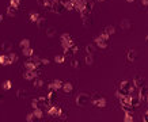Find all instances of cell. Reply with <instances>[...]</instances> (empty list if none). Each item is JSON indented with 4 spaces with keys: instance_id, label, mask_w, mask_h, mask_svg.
Returning <instances> with one entry per match:
<instances>
[{
    "instance_id": "cell-21",
    "label": "cell",
    "mask_w": 148,
    "mask_h": 122,
    "mask_svg": "<svg viewBox=\"0 0 148 122\" xmlns=\"http://www.w3.org/2000/svg\"><path fill=\"white\" fill-rule=\"evenodd\" d=\"M106 30H107V33H109V34H113V33H114V27H107Z\"/></svg>"
},
{
    "instance_id": "cell-18",
    "label": "cell",
    "mask_w": 148,
    "mask_h": 122,
    "mask_svg": "<svg viewBox=\"0 0 148 122\" xmlns=\"http://www.w3.org/2000/svg\"><path fill=\"white\" fill-rule=\"evenodd\" d=\"M64 6H65L67 10H72L73 8V3H64Z\"/></svg>"
},
{
    "instance_id": "cell-30",
    "label": "cell",
    "mask_w": 148,
    "mask_h": 122,
    "mask_svg": "<svg viewBox=\"0 0 148 122\" xmlns=\"http://www.w3.org/2000/svg\"><path fill=\"white\" fill-rule=\"evenodd\" d=\"M143 4H145V6H148V0H143Z\"/></svg>"
},
{
    "instance_id": "cell-2",
    "label": "cell",
    "mask_w": 148,
    "mask_h": 122,
    "mask_svg": "<svg viewBox=\"0 0 148 122\" xmlns=\"http://www.w3.org/2000/svg\"><path fill=\"white\" fill-rule=\"evenodd\" d=\"M48 113H49V115H52V117H57V115L61 114V110H60V108L57 107V106H53V107L49 108Z\"/></svg>"
},
{
    "instance_id": "cell-25",
    "label": "cell",
    "mask_w": 148,
    "mask_h": 122,
    "mask_svg": "<svg viewBox=\"0 0 148 122\" xmlns=\"http://www.w3.org/2000/svg\"><path fill=\"white\" fill-rule=\"evenodd\" d=\"M41 62H42L43 65H48L49 64V60H41Z\"/></svg>"
},
{
    "instance_id": "cell-32",
    "label": "cell",
    "mask_w": 148,
    "mask_h": 122,
    "mask_svg": "<svg viewBox=\"0 0 148 122\" xmlns=\"http://www.w3.org/2000/svg\"><path fill=\"white\" fill-rule=\"evenodd\" d=\"M0 100H3V96H0Z\"/></svg>"
},
{
    "instance_id": "cell-15",
    "label": "cell",
    "mask_w": 148,
    "mask_h": 122,
    "mask_svg": "<svg viewBox=\"0 0 148 122\" xmlns=\"http://www.w3.org/2000/svg\"><path fill=\"white\" fill-rule=\"evenodd\" d=\"M11 7H14V8H18L19 7V0H11Z\"/></svg>"
},
{
    "instance_id": "cell-3",
    "label": "cell",
    "mask_w": 148,
    "mask_h": 122,
    "mask_svg": "<svg viewBox=\"0 0 148 122\" xmlns=\"http://www.w3.org/2000/svg\"><path fill=\"white\" fill-rule=\"evenodd\" d=\"M63 87V83L60 80H55L52 84H49V88L50 90H59V88Z\"/></svg>"
},
{
    "instance_id": "cell-22",
    "label": "cell",
    "mask_w": 148,
    "mask_h": 122,
    "mask_svg": "<svg viewBox=\"0 0 148 122\" xmlns=\"http://www.w3.org/2000/svg\"><path fill=\"white\" fill-rule=\"evenodd\" d=\"M34 119V114H29L27 115V121H33Z\"/></svg>"
},
{
    "instance_id": "cell-6",
    "label": "cell",
    "mask_w": 148,
    "mask_h": 122,
    "mask_svg": "<svg viewBox=\"0 0 148 122\" xmlns=\"http://www.w3.org/2000/svg\"><path fill=\"white\" fill-rule=\"evenodd\" d=\"M2 87H3V90H6V91L11 90V87H12V83H11V80H6L4 83L2 84Z\"/></svg>"
},
{
    "instance_id": "cell-24",
    "label": "cell",
    "mask_w": 148,
    "mask_h": 122,
    "mask_svg": "<svg viewBox=\"0 0 148 122\" xmlns=\"http://www.w3.org/2000/svg\"><path fill=\"white\" fill-rule=\"evenodd\" d=\"M53 34H55V31H53V29H50V30H49V33H48V35H49V37H52Z\"/></svg>"
},
{
    "instance_id": "cell-28",
    "label": "cell",
    "mask_w": 148,
    "mask_h": 122,
    "mask_svg": "<svg viewBox=\"0 0 148 122\" xmlns=\"http://www.w3.org/2000/svg\"><path fill=\"white\" fill-rule=\"evenodd\" d=\"M72 65H73L75 68H78V61H73V62H72Z\"/></svg>"
},
{
    "instance_id": "cell-29",
    "label": "cell",
    "mask_w": 148,
    "mask_h": 122,
    "mask_svg": "<svg viewBox=\"0 0 148 122\" xmlns=\"http://www.w3.org/2000/svg\"><path fill=\"white\" fill-rule=\"evenodd\" d=\"M45 3V0H38V4H43Z\"/></svg>"
},
{
    "instance_id": "cell-16",
    "label": "cell",
    "mask_w": 148,
    "mask_h": 122,
    "mask_svg": "<svg viewBox=\"0 0 148 122\" xmlns=\"http://www.w3.org/2000/svg\"><path fill=\"white\" fill-rule=\"evenodd\" d=\"M34 85H35V87H42V85H43V81H42V80H35V81H34Z\"/></svg>"
},
{
    "instance_id": "cell-31",
    "label": "cell",
    "mask_w": 148,
    "mask_h": 122,
    "mask_svg": "<svg viewBox=\"0 0 148 122\" xmlns=\"http://www.w3.org/2000/svg\"><path fill=\"white\" fill-rule=\"evenodd\" d=\"M2 22H3V15L0 14V23H2Z\"/></svg>"
},
{
    "instance_id": "cell-23",
    "label": "cell",
    "mask_w": 148,
    "mask_h": 122,
    "mask_svg": "<svg viewBox=\"0 0 148 122\" xmlns=\"http://www.w3.org/2000/svg\"><path fill=\"white\" fill-rule=\"evenodd\" d=\"M86 61H87V64H91V62H92V58H91V57H87Z\"/></svg>"
},
{
    "instance_id": "cell-1",
    "label": "cell",
    "mask_w": 148,
    "mask_h": 122,
    "mask_svg": "<svg viewBox=\"0 0 148 122\" xmlns=\"http://www.w3.org/2000/svg\"><path fill=\"white\" fill-rule=\"evenodd\" d=\"M76 102H78L79 106H84V104H87V102H88V96H87L86 94H82V95H79V96H78Z\"/></svg>"
},
{
    "instance_id": "cell-11",
    "label": "cell",
    "mask_w": 148,
    "mask_h": 122,
    "mask_svg": "<svg viewBox=\"0 0 148 122\" xmlns=\"http://www.w3.org/2000/svg\"><path fill=\"white\" fill-rule=\"evenodd\" d=\"M7 15H8V16H14V15H15V8L10 6V7L7 8Z\"/></svg>"
},
{
    "instance_id": "cell-27",
    "label": "cell",
    "mask_w": 148,
    "mask_h": 122,
    "mask_svg": "<svg viewBox=\"0 0 148 122\" xmlns=\"http://www.w3.org/2000/svg\"><path fill=\"white\" fill-rule=\"evenodd\" d=\"M132 58H134V53H132V50H130V54H129V60H132Z\"/></svg>"
},
{
    "instance_id": "cell-33",
    "label": "cell",
    "mask_w": 148,
    "mask_h": 122,
    "mask_svg": "<svg viewBox=\"0 0 148 122\" xmlns=\"http://www.w3.org/2000/svg\"><path fill=\"white\" fill-rule=\"evenodd\" d=\"M128 2H133V0H128Z\"/></svg>"
},
{
    "instance_id": "cell-14",
    "label": "cell",
    "mask_w": 148,
    "mask_h": 122,
    "mask_svg": "<svg viewBox=\"0 0 148 122\" xmlns=\"http://www.w3.org/2000/svg\"><path fill=\"white\" fill-rule=\"evenodd\" d=\"M55 60H56V62H59V64H63L64 62V56H56Z\"/></svg>"
},
{
    "instance_id": "cell-12",
    "label": "cell",
    "mask_w": 148,
    "mask_h": 122,
    "mask_svg": "<svg viewBox=\"0 0 148 122\" xmlns=\"http://www.w3.org/2000/svg\"><path fill=\"white\" fill-rule=\"evenodd\" d=\"M38 18H39V15L38 14H34V12L30 15V21H31V22H37V21H38Z\"/></svg>"
},
{
    "instance_id": "cell-17",
    "label": "cell",
    "mask_w": 148,
    "mask_h": 122,
    "mask_svg": "<svg viewBox=\"0 0 148 122\" xmlns=\"http://www.w3.org/2000/svg\"><path fill=\"white\" fill-rule=\"evenodd\" d=\"M31 106H33V108H37V107H39V103H38V100L37 99H34L31 102Z\"/></svg>"
},
{
    "instance_id": "cell-10",
    "label": "cell",
    "mask_w": 148,
    "mask_h": 122,
    "mask_svg": "<svg viewBox=\"0 0 148 122\" xmlns=\"http://www.w3.org/2000/svg\"><path fill=\"white\" fill-rule=\"evenodd\" d=\"M33 114H34V117H35V118H41V117H42V111L39 110V107L34 108V113H33Z\"/></svg>"
},
{
    "instance_id": "cell-9",
    "label": "cell",
    "mask_w": 148,
    "mask_h": 122,
    "mask_svg": "<svg viewBox=\"0 0 148 122\" xmlns=\"http://www.w3.org/2000/svg\"><path fill=\"white\" fill-rule=\"evenodd\" d=\"M63 88H64V91H65V92H71V91H72V84H71V83H64Z\"/></svg>"
},
{
    "instance_id": "cell-8",
    "label": "cell",
    "mask_w": 148,
    "mask_h": 122,
    "mask_svg": "<svg viewBox=\"0 0 148 122\" xmlns=\"http://www.w3.org/2000/svg\"><path fill=\"white\" fill-rule=\"evenodd\" d=\"M29 45H30V41H29V39H22V41H21V44H19V46H21L22 49L29 48Z\"/></svg>"
},
{
    "instance_id": "cell-26",
    "label": "cell",
    "mask_w": 148,
    "mask_h": 122,
    "mask_svg": "<svg viewBox=\"0 0 148 122\" xmlns=\"http://www.w3.org/2000/svg\"><path fill=\"white\" fill-rule=\"evenodd\" d=\"M87 50H88V53H91V52L94 50V49H92V46H87Z\"/></svg>"
},
{
    "instance_id": "cell-19",
    "label": "cell",
    "mask_w": 148,
    "mask_h": 122,
    "mask_svg": "<svg viewBox=\"0 0 148 122\" xmlns=\"http://www.w3.org/2000/svg\"><path fill=\"white\" fill-rule=\"evenodd\" d=\"M43 23H45V21H43L42 18H38V21H37V25H38L39 27H42V26H43Z\"/></svg>"
},
{
    "instance_id": "cell-20",
    "label": "cell",
    "mask_w": 148,
    "mask_h": 122,
    "mask_svg": "<svg viewBox=\"0 0 148 122\" xmlns=\"http://www.w3.org/2000/svg\"><path fill=\"white\" fill-rule=\"evenodd\" d=\"M96 44H98L99 46H102V48H106V46H107L106 44H103V42H101V39H99V38L96 39Z\"/></svg>"
},
{
    "instance_id": "cell-13",
    "label": "cell",
    "mask_w": 148,
    "mask_h": 122,
    "mask_svg": "<svg viewBox=\"0 0 148 122\" xmlns=\"http://www.w3.org/2000/svg\"><path fill=\"white\" fill-rule=\"evenodd\" d=\"M8 57H10V60H11V62H15L16 60H18V56H16L15 53H10Z\"/></svg>"
},
{
    "instance_id": "cell-5",
    "label": "cell",
    "mask_w": 148,
    "mask_h": 122,
    "mask_svg": "<svg viewBox=\"0 0 148 122\" xmlns=\"http://www.w3.org/2000/svg\"><path fill=\"white\" fill-rule=\"evenodd\" d=\"M35 67H37V65H35L33 61H27V62H25V68L27 69V71H35Z\"/></svg>"
},
{
    "instance_id": "cell-7",
    "label": "cell",
    "mask_w": 148,
    "mask_h": 122,
    "mask_svg": "<svg viewBox=\"0 0 148 122\" xmlns=\"http://www.w3.org/2000/svg\"><path fill=\"white\" fill-rule=\"evenodd\" d=\"M23 54H25V56H29V57H30V56L34 54V50H33L31 48H25V49H23Z\"/></svg>"
},
{
    "instance_id": "cell-4",
    "label": "cell",
    "mask_w": 148,
    "mask_h": 122,
    "mask_svg": "<svg viewBox=\"0 0 148 122\" xmlns=\"http://www.w3.org/2000/svg\"><path fill=\"white\" fill-rule=\"evenodd\" d=\"M35 76H37L35 71H27V72L25 73V79H26V80H33Z\"/></svg>"
}]
</instances>
